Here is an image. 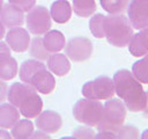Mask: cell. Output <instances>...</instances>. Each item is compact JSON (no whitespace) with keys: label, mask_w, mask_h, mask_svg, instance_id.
Instances as JSON below:
<instances>
[{"label":"cell","mask_w":148,"mask_h":139,"mask_svg":"<svg viewBox=\"0 0 148 139\" xmlns=\"http://www.w3.org/2000/svg\"><path fill=\"white\" fill-rule=\"evenodd\" d=\"M114 94L124 102L127 110L132 112L142 111L146 104V92L142 83L135 79L128 70H118L113 74Z\"/></svg>","instance_id":"cell-1"},{"label":"cell","mask_w":148,"mask_h":139,"mask_svg":"<svg viewBox=\"0 0 148 139\" xmlns=\"http://www.w3.org/2000/svg\"><path fill=\"white\" fill-rule=\"evenodd\" d=\"M133 36V27L124 14H109L104 17V37L116 47L127 46Z\"/></svg>","instance_id":"cell-2"},{"label":"cell","mask_w":148,"mask_h":139,"mask_svg":"<svg viewBox=\"0 0 148 139\" xmlns=\"http://www.w3.org/2000/svg\"><path fill=\"white\" fill-rule=\"evenodd\" d=\"M127 109L124 102L118 98H108L103 104L102 117L98 122L97 130L98 131H112L116 132L125 122Z\"/></svg>","instance_id":"cell-3"},{"label":"cell","mask_w":148,"mask_h":139,"mask_svg":"<svg viewBox=\"0 0 148 139\" xmlns=\"http://www.w3.org/2000/svg\"><path fill=\"white\" fill-rule=\"evenodd\" d=\"M103 104L98 100L81 98L73 107L74 118L88 126H96L102 117Z\"/></svg>","instance_id":"cell-4"},{"label":"cell","mask_w":148,"mask_h":139,"mask_svg":"<svg viewBox=\"0 0 148 139\" xmlns=\"http://www.w3.org/2000/svg\"><path fill=\"white\" fill-rule=\"evenodd\" d=\"M24 22L27 24V30L36 36L44 35L50 30L52 24V19L50 10L42 5H35L29 12H27Z\"/></svg>","instance_id":"cell-5"},{"label":"cell","mask_w":148,"mask_h":139,"mask_svg":"<svg viewBox=\"0 0 148 139\" xmlns=\"http://www.w3.org/2000/svg\"><path fill=\"white\" fill-rule=\"evenodd\" d=\"M82 95L91 100H108L114 95L113 80L110 76L101 75L96 79L86 82L82 86Z\"/></svg>","instance_id":"cell-6"},{"label":"cell","mask_w":148,"mask_h":139,"mask_svg":"<svg viewBox=\"0 0 148 139\" xmlns=\"http://www.w3.org/2000/svg\"><path fill=\"white\" fill-rule=\"evenodd\" d=\"M65 54L75 63H81L89 59L94 51L92 42L87 37H73L65 45Z\"/></svg>","instance_id":"cell-7"},{"label":"cell","mask_w":148,"mask_h":139,"mask_svg":"<svg viewBox=\"0 0 148 139\" xmlns=\"http://www.w3.org/2000/svg\"><path fill=\"white\" fill-rule=\"evenodd\" d=\"M126 12L133 29L141 30L148 27V0H131Z\"/></svg>","instance_id":"cell-8"},{"label":"cell","mask_w":148,"mask_h":139,"mask_svg":"<svg viewBox=\"0 0 148 139\" xmlns=\"http://www.w3.org/2000/svg\"><path fill=\"white\" fill-rule=\"evenodd\" d=\"M30 34L27 29L20 27L9 28L6 34V43L14 52H24L30 45Z\"/></svg>","instance_id":"cell-9"},{"label":"cell","mask_w":148,"mask_h":139,"mask_svg":"<svg viewBox=\"0 0 148 139\" xmlns=\"http://www.w3.org/2000/svg\"><path fill=\"white\" fill-rule=\"evenodd\" d=\"M35 125L38 130H42L49 134H52L60 130L62 125V118L57 111L45 110V111H42L36 117Z\"/></svg>","instance_id":"cell-10"},{"label":"cell","mask_w":148,"mask_h":139,"mask_svg":"<svg viewBox=\"0 0 148 139\" xmlns=\"http://www.w3.org/2000/svg\"><path fill=\"white\" fill-rule=\"evenodd\" d=\"M29 85L37 93L51 94L56 87V79L53 74L45 67L32 75V78L29 81Z\"/></svg>","instance_id":"cell-11"},{"label":"cell","mask_w":148,"mask_h":139,"mask_svg":"<svg viewBox=\"0 0 148 139\" xmlns=\"http://www.w3.org/2000/svg\"><path fill=\"white\" fill-rule=\"evenodd\" d=\"M24 12L17 6L7 2L2 5V9L0 12V20L6 28L20 27L24 23Z\"/></svg>","instance_id":"cell-12"},{"label":"cell","mask_w":148,"mask_h":139,"mask_svg":"<svg viewBox=\"0 0 148 139\" xmlns=\"http://www.w3.org/2000/svg\"><path fill=\"white\" fill-rule=\"evenodd\" d=\"M18 111L25 118H36L43 109V101L36 90L31 92L18 105Z\"/></svg>","instance_id":"cell-13"},{"label":"cell","mask_w":148,"mask_h":139,"mask_svg":"<svg viewBox=\"0 0 148 139\" xmlns=\"http://www.w3.org/2000/svg\"><path fill=\"white\" fill-rule=\"evenodd\" d=\"M46 67L52 74H56L57 76H64L71 70V61L66 54L54 52L49 56L46 60Z\"/></svg>","instance_id":"cell-14"},{"label":"cell","mask_w":148,"mask_h":139,"mask_svg":"<svg viewBox=\"0 0 148 139\" xmlns=\"http://www.w3.org/2000/svg\"><path fill=\"white\" fill-rule=\"evenodd\" d=\"M127 46L130 53L134 57H143L148 53V27L141 29L138 34H133Z\"/></svg>","instance_id":"cell-15"},{"label":"cell","mask_w":148,"mask_h":139,"mask_svg":"<svg viewBox=\"0 0 148 139\" xmlns=\"http://www.w3.org/2000/svg\"><path fill=\"white\" fill-rule=\"evenodd\" d=\"M72 6L68 0H56L50 7L51 19L60 24H64L69 21L72 16Z\"/></svg>","instance_id":"cell-16"},{"label":"cell","mask_w":148,"mask_h":139,"mask_svg":"<svg viewBox=\"0 0 148 139\" xmlns=\"http://www.w3.org/2000/svg\"><path fill=\"white\" fill-rule=\"evenodd\" d=\"M35 89L24 82H15L10 87H8V93H7V100L10 104L15 105L18 108V105L22 103V101Z\"/></svg>","instance_id":"cell-17"},{"label":"cell","mask_w":148,"mask_h":139,"mask_svg":"<svg viewBox=\"0 0 148 139\" xmlns=\"http://www.w3.org/2000/svg\"><path fill=\"white\" fill-rule=\"evenodd\" d=\"M43 43L50 53L61 51L66 45V38L59 30H49L44 34Z\"/></svg>","instance_id":"cell-18"},{"label":"cell","mask_w":148,"mask_h":139,"mask_svg":"<svg viewBox=\"0 0 148 139\" xmlns=\"http://www.w3.org/2000/svg\"><path fill=\"white\" fill-rule=\"evenodd\" d=\"M20 119L18 109L10 103H0V127L12 129Z\"/></svg>","instance_id":"cell-19"},{"label":"cell","mask_w":148,"mask_h":139,"mask_svg":"<svg viewBox=\"0 0 148 139\" xmlns=\"http://www.w3.org/2000/svg\"><path fill=\"white\" fill-rule=\"evenodd\" d=\"M45 67H46V65H44L43 61H40V60L27 59L21 64V67L18 70V76L22 82L29 85V81L32 78V75Z\"/></svg>","instance_id":"cell-20"},{"label":"cell","mask_w":148,"mask_h":139,"mask_svg":"<svg viewBox=\"0 0 148 139\" xmlns=\"http://www.w3.org/2000/svg\"><path fill=\"white\" fill-rule=\"evenodd\" d=\"M34 131V123L30 120V118H23L18 119L12 126L10 134L15 139H28L31 137Z\"/></svg>","instance_id":"cell-21"},{"label":"cell","mask_w":148,"mask_h":139,"mask_svg":"<svg viewBox=\"0 0 148 139\" xmlns=\"http://www.w3.org/2000/svg\"><path fill=\"white\" fill-rule=\"evenodd\" d=\"M18 72V65L15 58L12 56L0 60V79L8 81L16 76Z\"/></svg>","instance_id":"cell-22"},{"label":"cell","mask_w":148,"mask_h":139,"mask_svg":"<svg viewBox=\"0 0 148 139\" xmlns=\"http://www.w3.org/2000/svg\"><path fill=\"white\" fill-rule=\"evenodd\" d=\"M29 54L34 59H37V60H40V61L47 60V58L51 53L46 50V47L43 43V37H35L34 39L30 41Z\"/></svg>","instance_id":"cell-23"},{"label":"cell","mask_w":148,"mask_h":139,"mask_svg":"<svg viewBox=\"0 0 148 139\" xmlns=\"http://www.w3.org/2000/svg\"><path fill=\"white\" fill-rule=\"evenodd\" d=\"M72 9L80 17H89L96 10L95 0H73Z\"/></svg>","instance_id":"cell-24"},{"label":"cell","mask_w":148,"mask_h":139,"mask_svg":"<svg viewBox=\"0 0 148 139\" xmlns=\"http://www.w3.org/2000/svg\"><path fill=\"white\" fill-rule=\"evenodd\" d=\"M132 73L141 83H148V53L132 65Z\"/></svg>","instance_id":"cell-25"},{"label":"cell","mask_w":148,"mask_h":139,"mask_svg":"<svg viewBox=\"0 0 148 139\" xmlns=\"http://www.w3.org/2000/svg\"><path fill=\"white\" fill-rule=\"evenodd\" d=\"M131 0H99L102 8L109 14H124Z\"/></svg>","instance_id":"cell-26"},{"label":"cell","mask_w":148,"mask_h":139,"mask_svg":"<svg viewBox=\"0 0 148 139\" xmlns=\"http://www.w3.org/2000/svg\"><path fill=\"white\" fill-rule=\"evenodd\" d=\"M104 15L95 14L89 20V29L94 37L104 38Z\"/></svg>","instance_id":"cell-27"},{"label":"cell","mask_w":148,"mask_h":139,"mask_svg":"<svg viewBox=\"0 0 148 139\" xmlns=\"http://www.w3.org/2000/svg\"><path fill=\"white\" fill-rule=\"evenodd\" d=\"M116 136L119 139H136L139 138V131L133 125H121L117 131Z\"/></svg>","instance_id":"cell-28"},{"label":"cell","mask_w":148,"mask_h":139,"mask_svg":"<svg viewBox=\"0 0 148 139\" xmlns=\"http://www.w3.org/2000/svg\"><path fill=\"white\" fill-rule=\"evenodd\" d=\"M72 138H79V139H89L95 138V132L90 126H77L74 129Z\"/></svg>","instance_id":"cell-29"},{"label":"cell","mask_w":148,"mask_h":139,"mask_svg":"<svg viewBox=\"0 0 148 139\" xmlns=\"http://www.w3.org/2000/svg\"><path fill=\"white\" fill-rule=\"evenodd\" d=\"M8 2L17 6L23 12H29L36 5V0H9Z\"/></svg>","instance_id":"cell-30"},{"label":"cell","mask_w":148,"mask_h":139,"mask_svg":"<svg viewBox=\"0 0 148 139\" xmlns=\"http://www.w3.org/2000/svg\"><path fill=\"white\" fill-rule=\"evenodd\" d=\"M9 56H10V47L8 46V44L6 42L0 41V60L7 58Z\"/></svg>","instance_id":"cell-31"},{"label":"cell","mask_w":148,"mask_h":139,"mask_svg":"<svg viewBox=\"0 0 148 139\" xmlns=\"http://www.w3.org/2000/svg\"><path fill=\"white\" fill-rule=\"evenodd\" d=\"M7 93H8V85L6 83L5 80L0 79V103L5 102L7 98Z\"/></svg>","instance_id":"cell-32"},{"label":"cell","mask_w":148,"mask_h":139,"mask_svg":"<svg viewBox=\"0 0 148 139\" xmlns=\"http://www.w3.org/2000/svg\"><path fill=\"white\" fill-rule=\"evenodd\" d=\"M30 138H34V139H38V138H42V139H50V134L42 131V130H37V131H34L31 137Z\"/></svg>","instance_id":"cell-33"},{"label":"cell","mask_w":148,"mask_h":139,"mask_svg":"<svg viewBox=\"0 0 148 139\" xmlns=\"http://www.w3.org/2000/svg\"><path fill=\"white\" fill-rule=\"evenodd\" d=\"M95 138H117L116 132L112 131H99L97 134H95Z\"/></svg>","instance_id":"cell-34"},{"label":"cell","mask_w":148,"mask_h":139,"mask_svg":"<svg viewBox=\"0 0 148 139\" xmlns=\"http://www.w3.org/2000/svg\"><path fill=\"white\" fill-rule=\"evenodd\" d=\"M1 138L9 139V138H12V134H10V133H8V132L6 131V129L0 127V139H1Z\"/></svg>","instance_id":"cell-35"},{"label":"cell","mask_w":148,"mask_h":139,"mask_svg":"<svg viewBox=\"0 0 148 139\" xmlns=\"http://www.w3.org/2000/svg\"><path fill=\"white\" fill-rule=\"evenodd\" d=\"M142 114L146 118H148V92H146V104H145V108L142 110Z\"/></svg>","instance_id":"cell-36"},{"label":"cell","mask_w":148,"mask_h":139,"mask_svg":"<svg viewBox=\"0 0 148 139\" xmlns=\"http://www.w3.org/2000/svg\"><path fill=\"white\" fill-rule=\"evenodd\" d=\"M5 35H6V27L3 25V23L0 20V41L2 39V37H5Z\"/></svg>","instance_id":"cell-37"},{"label":"cell","mask_w":148,"mask_h":139,"mask_svg":"<svg viewBox=\"0 0 148 139\" xmlns=\"http://www.w3.org/2000/svg\"><path fill=\"white\" fill-rule=\"evenodd\" d=\"M141 138H142V139H148V129H147V130H145V131L142 132Z\"/></svg>","instance_id":"cell-38"},{"label":"cell","mask_w":148,"mask_h":139,"mask_svg":"<svg viewBox=\"0 0 148 139\" xmlns=\"http://www.w3.org/2000/svg\"><path fill=\"white\" fill-rule=\"evenodd\" d=\"M2 5H3V2H2V0H0V12L2 9Z\"/></svg>","instance_id":"cell-39"}]
</instances>
